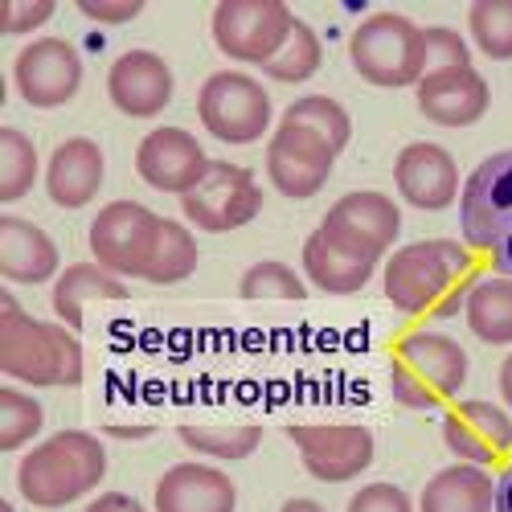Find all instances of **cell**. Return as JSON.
<instances>
[{"mask_svg": "<svg viewBox=\"0 0 512 512\" xmlns=\"http://www.w3.org/2000/svg\"><path fill=\"white\" fill-rule=\"evenodd\" d=\"M476 263L472 250L455 238H422L390 254L386 263V300L406 316H459L467 304Z\"/></svg>", "mask_w": 512, "mask_h": 512, "instance_id": "6da1fadb", "label": "cell"}, {"mask_svg": "<svg viewBox=\"0 0 512 512\" xmlns=\"http://www.w3.org/2000/svg\"><path fill=\"white\" fill-rule=\"evenodd\" d=\"M0 373L37 390H70L82 381V345L66 324H46L5 291L0 295Z\"/></svg>", "mask_w": 512, "mask_h": 512, "instance_id": "7a4b0ae2", "label": "cell"}, {"mask_svg": "<svg viewBox=\"0 0 512 512\" xmlns=\"http://www.w3.org/2000/svg\"><path fill=\"white\" fill-rule=\"evenodd\" d=\"M107 476V451L87 431L41 439L17 467V488L33 508H66L95 492Z\"/></svg>", "mask_w": 512, "mask_h": 512, "instance_id": "3957f363", "label": "cell"}, {"mask_svg": "<svg viewBox=\"0 0 512 512\" xmlns=\"http://www.w3.org/2000/svg\"><path fill=\"white\" fill-rule=\"evenodd\" d=\"M463 246L484 254L496 275L512 279V148L492 152L459 189Z\"/></svg>", "mask_w": 512, "mask_h": 512, "instance_id": "277c9868", "label": "cell"}, {"mask_svg": "<svg viewBox=\"0 0 512 512\" xmlns=\"http://www.w3.org/2000/svg\"><path fill=\"white\" fill-rule=\"evenodd\" d=\"M467 381V353L443 332H410L390 361V394L406 410H435L451 402Z\"/></svg>", "mask_w": 512, "mask_h": 512, "instance_id": "5b68a950", "label": "cell"}, {"mask_svg": "<svg viewBox=\"0 0 512 512\" xmlns=\"http://www.w3.org/2000/svg\"><path fill=\"white\" fill-rule=\"evenodd\" d=\"M349 58L357 74L373 87H418L426 74V46L422 29L402 13H369L353 37H349Z\"/></svg>", "mask_w": 512, "mask_h": 512, "instance_id": "8992f818", "label": "cell"}, {"mask_svg": "<svg viewBox=\"0 0 512 512\" xmlns=\"http://www.w3.org/2000/svg\"><path fill=\"white\" fill-rule=\"evenodd\" d=\"M197 115L205 132L222 144H254L271 132V95L259 78L242 70H218L197 95Z\"/></svg>", "mask_w": 512, "mask_h": 512, "instance_id": "52a82bcc", "label": "cell"}, {"mask_svg": "<svg viewBox=\"0 0 512 512\" xmlns=\"http://www.w3.org/2000/svg\"><path fill=\"white\" fill-rule=\"evenodd\" d=\"M295 17L283 0H222L213 9V41L230 62L267 66L295 29Z\"/></svg>", "mask_w": 512, "mask_h": 512, "instance_id": "ba28073f", "label": "cell"}, {"mask_svg": "<svg viewBox=\"0 0 512 512\" xmlns=\"http://www.w3.org/2000/svg\"><path fill=\"white\" fill-rule=\"evenodd\" d=\"M320 234L345 254H353V259L377 267L402 234V209L386 193L357 189V193H345L324 213Z\"/></svg>", "mask_w": 512, "mask_h": 512, "instance_id": "9c48e42d", "label": "cell"}, {"mask_svg": "<svg viewBox=\"0 0 512 512\" xmlns=\"http://www.w3.org/2000/svg\"><path fill=\"white\" fill-rule=\"evenodd\" d=\"M160 226L164 218L140 201H111L95 213L91 222V254L95 263L111 275H136L144 279L148 275V263L156 254V242H160Z\"/></svg>", "mask_w": 512, "mask_h": 512, "instance_id": "30bf717a", "label": "cell"}, {"mask_svg": "<svg viewBox=\"0 0 512 512\" xmlns=\"http://www.w3.org/2000/svg\"><path fill=\"white\" fill-rule=\"evenodd\" d=\"M181 209L197 230L230 234V230H242L246 222L259 218L263 189H259V181H254V173L246 164L209 160V173L201 177V185L193 193L181 197Z\"/></svg>", "mask_w": 512, "mask_h": 512, "instance_id": "8fae6325", "label": "cell"}, {"mask_svg": "<svg viewBox=\"0 0 512 512\" xmlns=\"http://www.w3.org/2000/svg\"><path fill=\"white\" fill-rule=\"evenodd\" d=\"M287 439L300 451L308 476L324 484H349L373 463V431L361 422H295Z\"/></svg>", "mask_w": 512, "mask_h": 512, "instance_id": "7c38bea8", "label": "cell"}, {"mask_svg": "<svg viewBox=\"0 0 512 512\" xmlns=\"http://www.w3.org/2000/svg\"><path fill=\"white\" fill-rule=\"evenodd\" d=\"M13 82L29 107L41 111L66 107L82 87V58L66 37H37L17 54Z\"/></svg>", "mask_w": 512, "mask_h": 512, "instance_id": "4fadbf2b", "label": "cell"}, {"mask_svg": "<svg viewBox=\"0 0 512 512\" xmlns=\"http://www.w3.org/2000/svg\"><path fill=\"white\" fill-rule=\"evenodd\" d=\"M332 164H336V152L308 127L279 123L267 144V177L291 201L316 197L332 177Z\"/></svg>", "mask_w": 512, "mask_h": 512, "instance_id": "5bb4252c", "label": "cell"}, {"mask_svg": "<svg viewBox=\"0 0 512 512\" xmlns=\"http://www.w3.org/2000/svg\"><path fill=\"white\" fill-rule=\"evenodd\" d=\"M136 173L156 193L185 197L209 173V156H205L201 140L193 132H185V127H156L136 148Z\"/></svg>", "mask_w": 512, "mask_h": 512, "instance_id": "9a60e30c", "label": "cell"}, {"mask_svg": "<svg viewBox=\"0 0 512 512\" xmlns=\"http://www.w3.org/2000/svg\"><path fill=\"white\" fill-rule=\"evenodd\" d=\"M443 443L459 463H500L512 451V414L496 402H459L443 418Z\"/></svg>", "mask_w": 512, "mask_h": 512, "instance_id": "2e32d148", "label": "cell"}, {"mask_svg": "<svg viewBox=\"0 0 512 512\" xmlns=\"http://www.w3.org/2000/svg\"><path fill=\"white\" fill-rule=\"evenodd\" d=\"M394 185L402 193L406 205L422 209V213H439L447 205L459 201V164L443 144L418 140L406 144L394 160Z\"/></svg>", "mask_w": 512, "mask_h": 512, "instance_id": "e0dca14e", "label": "cell"}, {"mask_svg": "<svg viewBox=\"0 0 512 512\" xmlns=\"http://www.w3.org/2000/svg\"><path fill=\"white\" fill-rule=\"evenodd\" d=\"M173 70L152 50H127L111 62L107 70V95L111 103L132 115V119H152L173 103Z\"/></svg>", "mask_w": 512, "mask_h": 512, "instance_id": "ac0fdd59", "label": "cell"}, {"mask_svg": "<svg viewBox=\"0 0 512 512\" xmlns=\"http://www.w3.org/2000/svg\"><path fill=\"white\" fill-rule=\"evenodd\" d=\"M488 103H492V91L476 66L426 74L418 82V111L439 127H472L484 119Z\"/></svg>", "mask_w": 512, "mask_h": 512, "instance_id": "d6986e66", "label": "cell"}, {"mask_svg": "<svg viewBox=\"0 0 512 512\" xmlns=\"http://www.w3.org/2000/svg\"><path fill=\"white\" fill-rule=\"evenodd\" d=\"M238 488L222 467L177 463L156 480V512H234Z\"/></svg>", "mask_w": 512, "mask_h": 512, "instance_id": "ffe728a7", "label": "cell"}, {"mask_svg": "<svg viewBox=\"0 0 512 512\" xmlns=\"http://www.w3.org/2000/svg\"><path fill=\"white\" fill-rule=\"evenodd\" d=\"M103 177H107L103 148L87 136H74V140H62L46 164V193L62 209H82L99 197Z\"/></svg>", "mask_w": 512, "mask_h": 512, "instance_id": "44dd1931", "label": "cell"}, {"mask_svg": "<svg viewBox=\"0 0 512 512\" xmlns=\"http://www.w3.org/2000/svg\"><path fill=\"white\" fill-rule=\"evenodd\" d=\"M58 263V246L41 226L13 213L0 218V275L9 283H46L58 275Z\"/></svg>", "mask_w": 512, "mask_h": 512, "instance_id": "7402d4cb", "label": "cell"}, {"mask_svg": "<svg viewBox=\"0 0 512 512\" xmlns=\"http://www.w3.org/2000/svg\"><path fill=\"white\" fill-rule=\"evenodd\" d=\"M496 508V480L488 467L455 463L426 480L418 512H492Z\"/></svg>", "mask_w": 512, "mask_h": 512, "instance_id": "603a6c76", "label": "cell"}, {"mask_svg": "<svg viewBox=\"0 0 512 512\" xmlns=\"http://www.w3.org/2000/svg\"><path fill=\"white\" fill-rule=\"evenodd\" d=\"M91 300H127V283L111 271H103L99 263H74L54 279V312L58 320L78 332L82 328V308Z\"/></svg>", "mask_w": 512, "mask_h": 512, "instance_id": "cb8c5ba5", "label": "cell"}, {"mask_svg": "<svg viewBox=\"0 0 512 512\" xmlns=\"http://www.w3.org/2000/svg\"><path fill=\"white\" fill-rule=\"evenodd\" d=\"M467 328L484 345H512V279L508 275H484L467 287Z\"/></svg>", "mask_w": 512, "mask_h": 512, "instance_id": "d4e9b609", "label": "cell"}, {"mask_svg": "<svg viewBox=\"0 0 512 512\" xmlns=\"http://www.w3.org/2000/svg\"><path fill=\"white\" fill-rule=\"evenodd\" d=\"M373 271L377 267H369V263L353 259V254H345L340 246H332L320 230L304 242V275H308L312 287H320L328 295H353V291H361L373 279Z\"/></svg>", "mask_w": 512, "mask_h": 512, "instance_id": "484cf974", "label": "cell"}, {"mask_svg": "<svg viewBox=\"0 0 512 512\" xmlns=\"http://www.w3.org/2000/svg\"><path fill=\"white\" fill-rule=\"evenodd\" d=\"M177 435L197 455L234 463V459H246V455L259 451L263 426H254V422H185Z\"/></svg>", "mask_w": 512, "mask_h": 512, "instance_id": "4316f807", "label": "cell"}, {"mask_svg": "<svg viewBox=\"0 0 512 512\" xmlns=\"http://www.w3.org/2000/svg\"><path fill=\"white\" fill-rule=\"evenodd\" d=\"M283 123L308 127V132H316L336 156L345 152L349 140H353V119H349V111L340 107L336 99H328V95H304V99H295V103L283 111Z\"/></svg>", "mask_w": 512, "mask_h": 512, "instance_id": "83f0119b", "label": "cell"}, {"mask_svg": "<svg viewBox=\"0 0 512 512\" xmlns=\"http://www.w3.org/2000/svg\"><path fill=\"white\" fill-rule=\"evenodd\" d=\"M197 271V238L193 230H185L181 222H168L160 226V242H156V254L148 263V283L156 287H168V283H181Z\"/></svg>", "mask_w": 512, "mask_h": 512, "instance_id": "f1b7e54d", "label": "cell"}, {"mask_svg": "<svg viewBox=\"0 0 512 512\" xmlns=\"http://www.w3.org/2000/svg\"><path fill=\"white\" fill-rule=\"evenodd\" d=\"M37 181V148L17 127H0V201H21Z\"/></svg>", "mask_w": 512, "mask_h": 512, "instance_id": "f546056e", "label": "cell"}, {"mask_svg": "<svg viewBox=\"0 0 512 512\" xmlns=\"http://www.w3.org/2000/svg\"><path fill=\"white\" fill-rule=\"evenodd\" d=\"M324 62V46H320V37L308 21H295L291 37L283 41V50L263 66L267 78L275 82H308Z\"/></svg>", "mask_w": 512, "mask_h": 512, "instance_id": "4dcf8cb0", "label": "cell"}, {"mask_svg": "<svg viewBox=\"0 0 512 512\" xmlns=\"http://www.w3.org/2000/svg\"><path fill=\"white\" fill-rule=\"evenodd\" d=\"M467 29L480 54L492 62H512V0H476L467 9Z\"/></svg>", "mask_w": 512, "mask_h": 512, "instance_id": "1f68e13d", "label": "cell"}, {"mask_svg": "<svg viewBox=\"0 0 512 512\" xmlns=\"http://www.w3.org/2000/svg\"><path fill=\"white\" fill-rule=\"evenodd\" d=\"M41 422H46V410L33 394H21L13 386L0 390V451H21L25 443H33L41 435Z\"/></svg>", "mask_w": 512, "mask_h": 512, "instance_id": "d6a6232c", "label": "cell"}, {"mask_svg": "<svg viewBox=\"0 0 512 512\" xmlns=\"http://www.w3.org/2000/svg\"><path fill=\"white\" fill-rule=\"evenodd\" d=\"M238 291H242V300H304V295H308L304 279L295 275L287 263H275V259L254 263L242 275Z\"/></svg>", "mask_w": 512, "mask_h": 512, "instance_id": "836d02e7", "label": "cell"}, {"mask_svg": "<svg viewBox=\"0 0 512 512\" xmlns=\"http://www.w3.org/2000/svg\"><path fill=\"white\" fill-rule=\"evenodd\" d=\"M422 46H426V74H443V70H467L472 66V50L459 29L451 25H431L422 29ZM422 74V78H426Z\"/></svg>", "mask_w": 512, "mask_h": 512, "instance_id": "e575fe53", "label": "cell"}, {"mask_svg": "<svg viewBox=\"0 0 512 512\" xmlns=\"http://www.w3.org/2000/svg\"><path fill=\"white\" fill-rule=\"evenodd\" d=\"M54 13H58L54 0H5V5H0V29L9 37H21V33L41 29Z\"/></svg>", "mask_w": 512, "mask_h": 512, "instance_id": "d590c367", "label": "cell"}, {"mask_svg": "<svg viewBox=\"0 0 512 512\" xmlns=\"http://www.w3.org/2000/svg\"><path fill=\"white\" fill-rule=\"evenodd\" d=\"M349 512H414L410 496L398 488V484H365L353 500H349Z\"/></svg>", "mask_w": 512, "mask_h": 512, "instance_id": "8d00e7d4", "label": "cell"}, {"mask_svg": "<svg viewBox=\"0 0 512 512\" xmlns=\"http://www.w3.org/2000/svg\"><path fill=\"white\" fill-rule=\"evenodd\" d=\"M78 13L99 25H127L144 13V0H78Z\"/></svg>", "mask_w": 512, "mask_h": 512, "instance_id": "74e56055", "label": "cell"}, {"mask_svg": "<svg viewBox=\"0 0 512 512\" xmlns=\"http://www.w3.org/2000/svg\"><path fill=\"white\" fill-rule=\"evenodd\" d=\"M87 512H148L136 496H127V492H103L99 500L87 504Z\"/></svg>", "mask_w": 512, "mask_h": 512, "instance_id": "f35d334b", "label": "cell"}, {"mask_svg": "<svg viewBox=\"0 0 512 512\" xmlns=\"http://www.w3.org/2000/svg\"><path fill=\"white\" fill-rule=\"evenodd\" d=\"M492 512H512V459H508V467L496 480V508Z\"/></svg>", "mask_w": 512, "mask_h": 512, "instance_id": "ab89813d", "label": "cell"}, {"mask_svg": "<svg viewBox=\"0 0 512 512\" xmlns=\"http://www.w3.org/2000/svg\"><path fill=\"white\" fill-rule=\"evenodd\" d=\"M500 398H504V406L512 410V353H508L504 365H500Z\"/></svg>", "mask_w": 512, "mask_h": 512, "instance_id": "60d3db41", "label": "cell"}, {"mask_svg": "<svg viewBox=\"0 0 512 512\" xmlns=\"http://www.w3.org/2000/svg\"><path fill=\"white\" fill-rule=\"evenodd\" d=\"M279 512H328V508L316 504V500H308V496H295V500H287Z\"/></svg>", "mask_w": 512, "mask_h": 512, "instance_id": "b9f144b4", "label": "cell"}, {"mask_svg": "<svg viewBox=\"0 0 512 512\" xmlns=\"http://www.w3.org/2000/svg\"><path fill=\"white\" fill-rule=\"evenodd\" d=\"M152 431V426H111V435H119V439H144Z\"/></svg>", "mask_w": 512, "mask_h": 512, "instance_id": "7bdbcfd3", "label": "cell"}, {"mask_svg": "<svg viewBox=\"0 0 512 512\" xmlns=\"http://www.w3.org/2000/svg\"><path fill=\"white\" fill-rule=\"evenodd\" d=\"M0 512H17V508L13 504H0Z\"/></svg>", "mask_w": 512, "mask_h": 512, "instance_id": "ee69618b", "label": "cell"}]
</instances>
